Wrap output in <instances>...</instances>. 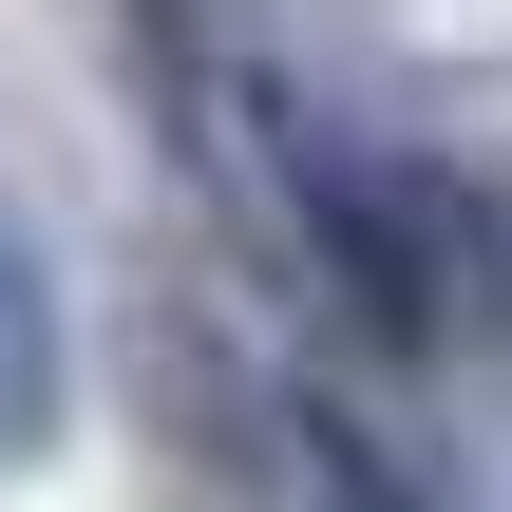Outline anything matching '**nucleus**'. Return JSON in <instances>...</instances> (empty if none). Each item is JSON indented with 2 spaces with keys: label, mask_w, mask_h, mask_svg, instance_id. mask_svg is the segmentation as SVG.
Wrapping results in <instances>:
<instances>
[{
  "label": "nucleus",
  "mask_w": 512,
  "mask_h": 512,
  "mask_svg": "<svg viewBox=\"0 0 512 512\" xmlns=\"http://www.w3.org/2000/svg\"><path fill=\"white\" fill-rule=\"evenodd\" d=\"M57 418H76V304H57L38 209L0 190V456H57Z\"/></svg>",
  "instance_id": "obj_1"
},
{
  "label": "nucleus",
  "mask_w": 512,
  "mask_h": 512,
  "mask_svg": "<svg viewBox=\"0 0 512 512\" xmlns=\"http://www.w3.org/2000/svg\"><path fill=\"white\" fill-rule=\"evenodd\" d=\"M304 475H323L342 512H437L418 475H399V456H380V437H361V418H342V399H304Z\"/></svg>",
  "instance_id": "obj_2"
}]
</instances>
